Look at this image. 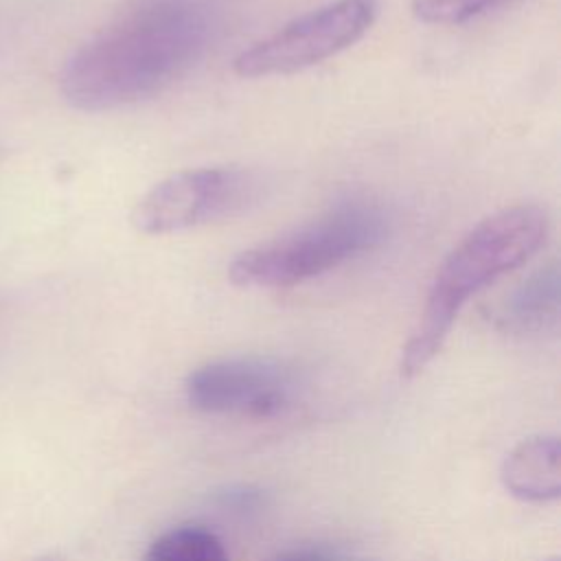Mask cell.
<instances>
[{"label":"cell","instance_id":"obj_1","mask_svg":"<svg viewBox=\"0 0 561 561\" xmlns=\"http://www.w3.org/2000/svg\"><path fill=\"white\" fill-rule=\"evenodd\" d=\"M199 0H142L81 44L64 64L61 96L83 112H107L162 94L186 77L213 42Z\"/></svg>","mask_w":561,"mask_h":561},{"label":"cell","instance_id":"obj_2","mask_svg":"<svg viewBox=\"0 0 561 561\" xmlns=\"http://www.w3.org/2000/svg\"><path fill=\"white\" fill-rule=\"evenodd\" d=\"M550 217L537 204L506 206L478 221L443 259L423 311L401 351V375H419L443 348L460 309L484 287L539 252Z\"/></svg>","mask_w":561,"mask_h":561},{"label":"cell","instance_id":"obj_3","mask_svg":"<svg viewBox=\"0 0 561 561\" xmlns=\"http://www.w3.org/2000/svg\"><path fill=\"white\" fill-rule=\"evenodd\" d=\"M388 232L390 224L379 206L348 199L276 239L243 250L232 259L228 278L239 287L287 289L377 250Z\"/></svg>","mask_w":561,"mask_h":561},{"label":"cell","instance_id":"obj_4","mask_svg":"<svg viewBox=\"0 0 561 561\" xmlns=\"http://www.w3.org/2000/svg\"><path fill=\"white\" fill-rule=\"evenodd\" d=\"M379 0H331L241 50L232 70L243 79L294 75L351 48L373 26Z\"/></svg>","mask_w":561,"mask_h":561},{"label":"cell","instance_id":"obj_5","mask_svg":"<svg viewBox=\"0 0 561 561\" xmlns=\"http://www.w3.org/2000/svg\"><path fill=\"white\" fill-rule=\"evenodd\" d=\"M261 197V180L237 167L178 171L153 184L134 206L138 232L160 237L221 221L248 210Z\"/></svg>","mask_w":561,"mask_h":561},{"label":"cell","instance_id":"obj_6","mask_svg":"<svg viewBox=\"0 0 561 561\" xmlns=\"http://www.w3.org/2000/svg\"><path fill=\"white\" fill-rule=\"evenodd\" d=\"M184 392L197 412L263 421L291 405L296 377L270 357H221L191 370Z\"/></svg>","mask_w":561,"mask_h":561},{"label":"cell","instance_id":"obj_7","mask_svg":"<svg viewBox=\"0 0 561 561\" xmlns=\"http://www.w3.org/2000/svg\"><path fill=\"white\" fill-rule=\"evenodd\" d=\"M504 489L522 502L546 504L561 495V445L557 436H533L515 445L500 469Z\"/></svg>","mask_w":561,"mask_h":561},{"label":"cell","instance_id":"obj_8","mask_svg":"<svg viewBox=\"0 0 561 561\" xmlns=\"http://www.w3.org/2000/svg\"><path fill=\"white\" fill-rule=\"evenodd\" d=\"M559 263L550 261L522 280L497 307L493 320L506 333H541L559 320Z\"/></svg>","mask_w":561,"mask_h":561},{"label":"cell","instance_id":"obj_9","mask_svg":"<svg viewBox=\"0 0 561 561\" xmlns=\"http://www.w3.org/2000/svg\"><path fill=\"white\" fill-rule=\"evenodd\" d=\"M142 561H230L224 541L208 528L182 524L151 541Z\"/></svg>","mask_w":561,"mask_h":561},{"label":"cell","instance_id":"obj_10","mask_svg":"<svg viewBox=\"0 0 561 561\" xmlns=\"http://www.w3.org/2000/svg\"><path fill=\"white\" fill-rule=\"evenodd\" d=\"M515 0H412V13L425 24L456 26Z\"/></svg>","mask_w":561,"mask_h":561},{"label":"cell","instance_id":"obj_11","mask_svg":"<svg viewBox=\"0 0 561 561\" xmlns=\"http://www.w3.org/2000/svg\"><path fill=\"white\" fill-rule=\"evenodd\" d=\"M340 554L324 546H300L280 552L272 561H335Z\"/></svg>","mask_w":561,"mask_h":561},{"label":"cell","instance_id":"obj_12","mask_svg":"<svg viewBox=\"0 0 561 561\" xmlns=\"http://www.w3.org/2000/svg\"><path fill=\"white\" fill-rule=\"evenodd\" d=\"M335 561H362V559H344V557H337Z\"/></svg>","mask_w":561,"mask_h":561},{"label":"cell","instance_id":"obj_13","mask_svg":"<svg viewBox=\"0 0 561 561\" xmlns=\"http://www.w3.org/2000/svg\"><path fill=\"white\" fill-rule=\"evenodd\" d=\"M39 561H59V559H55V557H46V559H39Z\"/></svg>","mask_w":561,"mask_h":561},{"label":"cell","instance_id":"obj_14","mask_svg":"<svg viewBox=\"0 0 561 561\" xmlns=\"http://www.w3.org/2000/svg\"><path fill=\"white\" fill-rule=\"evenodd\" d=\"M548 561H559V559H557V557H554V559H548Z\"/></svg>","mask_w":561,"mask_h":561}]
</instances>
